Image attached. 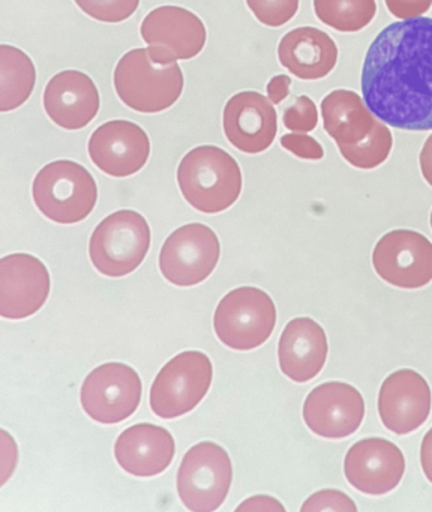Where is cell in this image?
Listing matches in <instances>:
<instances>
[{
	"label": "cell",
	"mask_w": 432,
	"mask_h": 512,
	"mask_svg": "<svg viewBox=\"0 0 432 512\" xmlns=\"http://www.w3.org/2000/svg\"><path fill=\"white\" fill-rule=\"evenodd\" d=\"M372 115L405 131L432 130V19L392 23L377 35L360 76Z\"/></svg>",
	"instance_id": "6da1fadb"
},
{
	"label": "cell",
	"mask_w": 432,
	"mask_h": 512,
	"mask_svg": "<svg viewBox=\"0 0 432 512\" xmlns=\"http://www.w3.org/2000/svg\"><path fill=\"white\" fill-rule=\"evenodd\" d=\"M177 184L183 199L201 214H219L237 202L242 193L239 164L224 149L206 145L189 151L177 167Z\"/></svg>",
	"instance_id": "7a4b0ae2"
},
{
	"label": "cell",
	"mask_w": 432,
	"mask_h": 512,
	"mask_svg": "<svg viewBox=\"0 0 432 512\" xmlns=\"http://www.w3.org/2000/svg\"><path fill=\"white\" fill-rule=\"evenodd\" d=\"M117 97L138 113H159L170 109L183 92L182 70L176 62L158 64L147 49H134L117 62L113 76Z\"/></svg>",
	"instance_id": "3957f363"
},
{
	"label": "cell",
	"mask_w": 432,
	"mask_h": 512,
	"mask_svg": "<svg viewBox=\"0 0 432 512\" xmlns=\"http://www.w3.org/2000/svg\"><path fill=\"white\" fill-rule=\"evenodd\" d=\"M32 197L44 217L69 226L92 214L98 202V187L86 167L59 160L39 170L33 179Z\"/></svg>",
	"instance_id": "277c9868"
},
{
	"label": "cell",
	"mask_w": 432,
	"mask_h": 512,
	"mask_svg": "<svg viewBox=\"0 0 432 512\" xmlns=\"http://www.w3.org/2000/svg\"><path fill=\"white\" fill-rule=\"evenodd\" d=\"M149 248V224L138 212L123 209L108 215L93 230L90 262L105 277H125L144 262Z\"/></svg>",
	"instance_id": "5b68a950"
},
{
	"label": "cell",
	"mask_w": 432,
	"mask_h": 512,
	"mask_svg": "<svg viewBox=\"0 0 432 512\" xmlns=\"http://www.w3.org/2000/svg\"><path fill=\"white\" fill-rule=\"evenodd\" d=\"M275 325V302L264 290L251 286L227 293L213 316V328L219 341L243 352L263 346Z\"/></svg>",
	"instance_id": "8992f818"
},
{
	"label": "cell",
	"mask_w": 432,
	"mask_h": 512,
	"mask_svg": "<svg viewBox=\"0 0 432 512\" xmlns=\"http://www.w3.org/2000/svg\"><path fill=\"white\" fill-rule=\"evenodd\" d=\"M212 361L206 353H179L159 370L150 386V409L161 419L186 415L201 403L212 385Z\"/></svg>",
	"instance_id": "52a82bcc"
},
{
	"label": "cell",
	"mask_w": 432,
	"mask_h": 512,
	"mask_svg": "<svg viewBox=\"0 0 432 512\" xmlns=\"http://www.w3.org/2000/svg\"><path fill=\"white\" fill-rule=\"evenodd\" d=\"M233 466L222 446L201 442L192 446L177 472V493L189 511H216L227 499Z\"/></svg>",
	"instance_id": "ba28073f"
},
{
	"label": "cell",
	"mask_w": 432,
	"mask_h": 512,
	"mask_svg": "<svg viewBox=\"0 0 432 512\" xmlns=\"http://www.w3.org/2000/svg\"><path fill=\"white\" fill-rule=\"evenodd\" d=\"M140 376L122 362H108L90 371L81 385V407L90 419L113 425L134 415L140 406Z\"/></svg>",
	"instance_id": "9c48e42d"
},
{
	"label": "cell",
	"mask_w": 432,
	"mask_h": 512,
	"mask_svg": "<svg viewBox=\"0 0 432 512\" xmlns=\"http://www.w3.org/2000/svg\"><path fill=\"white\" fill-rule=\"evenodd\" d=\"M219 254L218 236L209 226L186 224L165 239L159 253V269L174 286H197L212 274Z\"/></svg>",
	"instance_id": "30bf717a"
},
{
	"label": "cell",
	"mask_w": 432,
	"mask_h": 512,
	"mask_svg": "<svg viewBox=\"0 0 432 512\" xmlns=\"http://www.w3.org/2000/svg\"><path fill=\"white\" fill-rule=\"evenodd\" d=\"M141 38L158 64L189 61L203 52L207 32L200 17L186 8L159 7L144 17Z\"/></svg>",
	"instance_id": "8fae6325"
},
{
	"label": "cell",
	"mask_w": 432,
	"mask_h": 512,
	"mask_svg": "<svg viewBox=\"0 0 432 512\" xmlns=\"http://www.w3.org/2000/svg\"><path fill=\"white\" fill-rule=\"evenodd\" d=\"M381 280L399 289H420L432 281V242L414 230L386 233L372 251Z\"/></svg>",
	"instance_id": "7c38bea8"
},
{
	"label": "cell",
	"mask_w": 432,
	"mask_h": 512,
	"mask_svg": "<svg viewBox=\"0 0 432 512\" xmlns=\"http://www.w3.org/2000/svg\"><path fill=\"white\" fill-rule=\"evenodd\" d=\"M365 401L354 386L327 382L312 389L303 403L306 427L324 439H345L359 430Z\"/></svg>",
	"instance_id": "4fadbf2b"
},
{
	"label": "cell",
	"mask_w": 432,
	"mask_h": 512,
	"mask_svg": "<svg viewBox=\"0 0 432 512\" xmlns=\"http://www.w3.org/2000/svg\"><path fill=\"white\" fill-rule=\"evenodd\" d=\"M50 295L47 266L32 254H9L0 260V316L21 320L41 310Z\"/></svg>",
	"instance_id": "5bb4252c"
},
{
	"label": "cell",
	"mask_w": 432,
	"mask_h": 512,
	"mask_svg": "<svg viewBox=\"0 0 432 512\" xmlns=\"http://www.w3.org/2000/svg\"><path fill=\"white\" fill-rule=\"evenodd\" d=\"M87 152L90 161L105 175L128 178L146 166L150 140L134 122L110 121L93 131Z\"/></svg>",
	"instance_id": "9a60e30c"
},
{
	"label": "cell",
	"mask_w": 432,
	"mask_h": 512,
	"mask_svg": "<svg viewBox=\"0 0 432 512\" xmlns=\"http://www.w3.org/2000/svg\"><path fill=\"white\" fill-rule=\"evenodd\" d=\"M351 487L368 496H383L398 487L405 473V458L395 443L371 437L354 443L344 460Z\"/></svg>",
	"instance_id": "2e32d148"
},
{
	"label": "cell",
	"mask_w": 432,
	"mask_h": 512,
	"mask_svg": "<svg viewBox=\"0 0 432 512\" xmlns=\"http://www.w3.org/2000/svg\"><path fill=\"white\" fill-rule=\"evenodd\" d=\"M432 407V392L417 371L398 370L390 374L378 392V415L387 430L405 436L419 430Z\"/></svg>",
	"instance_id": "e0dca14e"
},
{
	"label": "cell",
	"mask_w": 432,
	"mask_h": 512,
	"mask_svg": "<svg viewBox=\"0 0 432 512\" xmlns=\"http://www.w3.org/2000/svg\"><path fill=\"white\" fill-rule=\"evenodd\" d=\"M222 125L233 148L243 154H261L275 142L278 115L272 101L260 92H239L225 104Z\"/></svg>",
	"instance_id": "ac0fdd59"
},
{
	"label": "cell",
	"mask_w": 432,
	"mask_h": 512,
	"mask_svg": "<svg viewBox=\"0 0 432 512\" xmlns=\"http://www.w3.org/2000/svg\"><path fill=\"white\" fill-rule=\"evenodd\" d=\"M42 103L48 118L66 131L87 127L101 107L93 80L75 70L56 74L45 86Z\"/></svg>",
	"instance_id": "d6986e66"
},
{
	"label": "cell",
	"mask_w": 432,
	"mask_h": 512,
	"mask_svg": "<svg viewBox=\"0 0 432 512\" xmlns=\"http://www.w3.org/2000/svg\"><path fill=\"white\" fill-rule=\"evenodd\" d=\"M174 454L176 443L170 431L155 424L126 428L114 445L117 464L137 478L161 475L173 463Z\"/></svg>",
	"instance_id": "ffe728a7"
},
{
	"label": "cell",
	"mask_w": 432,
	"mask_h": 512,
	"mask_svg": "<svg viewBox=\"0 0 432 512\" xmlns=\"http://www.w3.org/2000/svg\"><path fill=\"white\" fill-rule=\"evenodd\" d=\"M327 352L324 329L309 317H296L288 322L279 338V368L293 382H309L323 370Z\"/></svg>",
	"instance_id": "44dd1931"
},
{
	"label": "cell",
	"mask_w": 432,
	"mask_h": 512,
	"mask_svg": "<svg viewBox=\"0 0 432 512\" xmlns=\"http://www.w3.org/2000/svg\"><path fill=\"white\" fill-rule=\"evenodd\" d=\"M279 64L300 80H320L335 70L338 47L320 29L297 28L279 41Z\"/></svg>",
	"instance_id": "7402d4cb"
},
{
	"label": "cell",
	"mask_w": 432,
	"mask_h": 512,
	"mask_svg": "<svg viewBox=\"0 0 432 512\" xmlns=\"http://www.w3.org/2000/svg\"><path fill=\"white\" fill-rule=\"evenodd\" d=\"M321 115L324 130L338 148L356 145L377 124L363 98L347 89H338L326 95L321 101Z\"/></svg>",
	"instance_id": "603a6c76"
},
{
	"label": "cell",
	"mask_w": 432,
	"mask_h": 512,
	"mask_svg": "<svg viewBox=\"0 0 432 512\" xmlns=\"http://www.w3.org/2000/svg\"><path fill=\"white\" fill-rule=\"evenodd\" d=\"M35 82L32 59L17 47L0 46V112L23 106L32 95Z\"/></svg>",
	"instance_id": "cb8c5ba5"
},
{
	"label": "cell",
	"mask_w": 432,
	"mask_h": 512,
	"mask_svg": "<svg viewBox=\"0 0 432 512\" xmlns=\"http://www.w3.org/2000/svg\"><path fill=\"white\" fill-rule=\"evenodd\" d=\"M317 19L342 34L365 29L377 14L375 0H314Z\"/></svg>",
	"instance_id": "d4e9b609"
},
{
	"label": "cell",
	"mask_w": 432,
	"mask_h": 512,
	"mask_svg": "<svg viewBox=\"0 0 432 512\" xmlns=\"http://www.w3.org/2000/svg\"><path fill=\"white\" fill-rule=\"evenodd\" d=\"M393 148V137L384 122H378L371 133L356 145L338 148L342 158L356 169L372 170L389 158Z\"/></svg>",
	"instance_id": "484cf974"
},
{
	"label": "cell",
	"mask_w": 432,
	"mask_h": 512,
	"mask_svg": "<svg viewBox=\"0 0 432 512\" xmlns=\"http://www.w3.org/2000/svg\"><path fill=\"white\" fill-rule=\"evenodd\" d=\"M90 19L102 23H122L138 10L140 0H74Z\"/></svg>",
	"instance_id": "4316f807"
},
{
	"label": "cell",
	"mask_w": 432,
	"mask_h": 512,
	"mask_svg": "<svg viewBox=\"0 0 432 512\" xmlns=\"http://www.w3.org/2000/svg\"><path fill=\"white\" fill-rule=\"evenodd\" d=\"M300 0H246L255 19L267 28L287 25L299 11Z\"/></svg>",
	"instance_id": "83f0119b"
},
{
	"label": "cell",
	"mask_w": 432,
	"mask_h": 512,
	"mask_svg": "<svg viewBox=\"0 0 432 512\" xmlns=\"http://www.w3.org/2000/svg\"><path fill=\"white\" fill-rule=\"evenodd\" d=\"M282 122L287 130L293 133H309L318 124L317 106L306 95L294 98L293 103L284 110Z\"/></svg>",
	"instance_id": "f1b7e54d"
},
{
	"label": "cell",
	"mask_w": 432,
	"mask_h": 512,
	"mask_svg": "<svg viewBox=\"0 0 432 512\" xmlns=\"http://www.w3.org/2000/svg\"><path fill=\"white\" fill-rule=\"evenodd\" d=\"M303 512L308 511H357L356 503L351 497L338 490H323L312 494L302 505Z\"/></svg>",
	"instance_id": "f546056e"
},
{
	"label": "cell",
	"mask_w": 432,
	"mask_h": 512,
	"mask_svg": "<svg viewBox=\"0 0 432 512\" xmlns=\"http://www.w3.org/2000/svg\"><path fill=\"white\" fill-rule=\"evenodd\" d=\"M279 142H281L285 151L291 152L294 157L300 158V160L318 161L324 157V151L320 143L312 139L311 136L287 134V136H282Z\"/></svg>",
	"instance_id": "4dcf8cb0"
},
{
	"label": "cell",
	"mask_w": 432,
	"mask_h": 512,
	"mask_svg": "<svg viewBox=\"0 0 432 512\" xmlns=\"http://www.w3.org/2000/svg\"><path fill=\"white\" fill-rule=\"evenodd\" d=\"M387 10L396 19H414L428 13L432 0H384Z\"/></svg>",
	"instance_id": "1f68e13d"
},
{
	"label": "cell",
	"mask_w": 432,
	"mask_h": 512,
	"mask_svg": "<svg viewBox=\"0 0 432 512\" xmlns=\"http://www.w3.org/2000/svg\"><path fill=\"white\" fill-rule=\"evenodd\" d=\"M291 79L284 74L273 77L269 83H267V98L272 101L273 104H281L285 98L290 95Z\"/></svg>",
	"instance_id": "d6a6232c"
},
{
	"label": "cell",
	"mask_w": 432,
	"mask_h": 512,
	"mask_svg": "<svg viewBox=\"0 0 432 512\" xmlns=\"http://www.w3.org/2000/svg\"><path fill=\"white\" fill-rule=\"evenodd\" d=\"M237 511H285V508L273 497L255 496L245 500V503L240 505Z\"/></svg>",
	"instance_id": "836d02e7"
},
{
	"label": "cell",
	"mask_w": 432,
	"mask_h": 512,
	"mask_svg": "<svg viewBox=\"0 0 432 512\" xmlns=\"http://www.w3.org/2000/svg\"><path fill=\"white\" fill-rule=\"evenodd\" d=\"M420 466L423 473L432 484V428L425 434L420 446Z\"/></svg>",
	"instance_id": "e575fe53"
},
{
	"label": "cell",
	"mask_w": 432,
	"mask_h": 512,
	"mask_svg": "<svg viewBox=\"0 0 432 512\" xmlns=\"http://www.w3.org/2000/svg\"><path fill=\"white\" fill-rule=\"evenodd\" d=\"M420 172L426 184L432 187V134L426 139L419 155Z\"/></svg>",
	"instance_id": "d590c367"
},
{
	"label": "cell",
	"mask_w": 432,
	"mask_h": 512,
	"mask_svg": "<svg viewBox=\"0 0 432 512\" xmlns=\"http://www.w3.org/2000/svg\"><path fill=\"white\" fill-rule=\"evenodd\" d=\"M431 229H432V212H431Z\"/></svg>",
	"instance_id": "8d00e7d4"
}]
</instances>
